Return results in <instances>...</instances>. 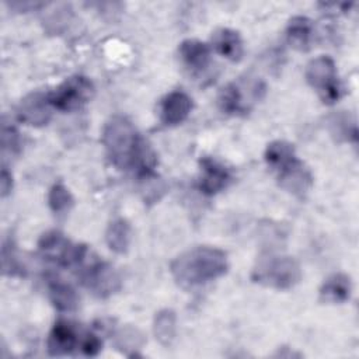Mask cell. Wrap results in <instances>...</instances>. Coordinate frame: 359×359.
I'll return each instance as SVG.
<instances>
[{
    "instance_id": "obj_1",
    "label": "cell",
    "mask_w": 359,
    "mask_h": 359,
    "mask_svg": "<svg viewBox=\"0 0 359 359\" xmlns=\"http://www.w3.org/2000/svg\"><path fill=\"white\" fill-rule=\"evenodd\" d=\"M102 144L116 167L135 170L143 180L154 175L156 153L128 118L115 115L107 121L102 129Z\"/></svg>"
},
{
    "instance_id": "obj_2",
    "label": "cell",
    "mask_w": 359,
    "mask_h": 359,
    "mask_svg": "<svg viewBox=\"0 0 359 359\" xmlns=\"http://www.w3.org/2000/svg\"><path fill=\"white\" fill-rule=\"evenodd\" d=\"M229 269L227 255L216 247H194L177 255L170 264L174 280L184 289H192L216 280Z\"/></svg>"
},
{
    "instance_id": "obj_3",
    "label": "cell",
    "mask_w": 359,
    "mask_h": 359,
    "mask_svg": "<svg viewBox=\"0 0 359 359\" xmlns=\"http://www.w3.org/2000/svg\"><path fill=\"white\" fill-rule=\"evenodd\" d=\"M266 164L276 172L279 185L296 196H304L313 185L310 170L296 156L294 147L286 140H275L266 146Z\"/></svg>"
},
{
    "instance_id": "obj_4",
    "label": "cell",
    "mask_w": 359,
    "mask_h": 359,
    "mask_svg": "<svg viewBox=\"0 0 359 359\" xmlns=\"http://www.w3.org/2000/svg\"><path fill=\"white\" fill-rule=\"evenodd\" d=\"M302 269L299 262L287 255L261 258L251 272V279L266 287L286 290L299 283Z\"/></svg>"
},
{
    "instance_id": "obj_5",
    "label": "cell",
    "mask_w": 359,
    "mask_h": 359,
    "mask_svg": "<svg viewBox=\"0 0 359 359\" xmlns=\"http://www.w3.org/2000/svg\"><path fill=\"white\" fill-rule=\"evenodd\" d=\"M265 86L257 79H238L222 87L217 104L219 108L229 115H238L250 111V108L261 100Z\"/></svg>"
},
{
    "instance_id": "obj_6",
    "label": "cell",
    "mask_w": 359,
    "mask_h": 359,
    "mask_svg": "<svg viewBox=\"0 0 359 359\" xmlns=\"http://www.w3.org/2000/svg\"><path fill=\"white\" fill-rule=\"evenodd\" d=\"M38 248L42 257L60 266H79L87 259L88 250L83 244L72 243L65 234L50 230L41 236Z\"/></svg>"
},
{
    "instance_id": "obj_7",
    "label": "cell",
    "mask_w": 359,
    "mask_h": 359,
    "mask_svg": "<svg viewBox=\"0 0 359 359\" xmlns=\"http://www.w3.org/2000/svg\"><path fill=\"white\" fill-rule=\"evenodd\" d=\"M306 80L318 93L324 104H334L342 95L335 62L325 55L314 57L306 66Z\"/></svg>"
},
{
    "instance_id": "obj_8",
    "label": "cell",
    "mask_w": 359,
    "mask_h": 359,
    "mask_svg": "<svg viewBox=\"0 0 359 359\" xmlns=\"http://www.w3.org/2000/svg\"><path fill=\"white\" fill-rule=\"evenodd\" d=\"M95 88L90 79L84 76H72L48 94L50 105L63 112H72L83 108L94 97Z\"/></svg>"
},
{
    "instance_id": "obj_9",
    "label": "cell",
    "mask_w": 359,
    "mask_h": 359,
    "mask_svg": "<svg viewBox=\"0 0 359 359\" xmlns=\"http://www.w3.org/2000/svg\"><path fill=\"white\" fill-rule=\"evenodd\" d=\"M80 279L94 296L101 299L115 294L122 286L121 276L115 268L100 259H91L81 269Z\"/></svg>"
},
{
    "instance_id": "obj_10",
    "label": "cell",
    "mask_w": 359,
    "mask_h": 359,
    "mask_svg": "<svg viewBox=\"0 0 359 359\" xmlns=\"http://www.w3.org/2000/svg\"><path fill=\"white\" fill-rule=\"evenodd\" d=\"M53 107L49 102L48 95L36 91L25 95L18 107H17V116L21 122L31 125V126H43L52 118Z\"/></svg>"
},
{
    "instance_id": "obj_11",
    "label": "cell",
    "mask_w": 359,
    "mask_h": 359,
    "mask_svg": "<svg viewBox=\"0 0 359 359\" xmlns=\"http://www.w3.org/2000/svg\"><path fill=\"white\" fill-rule=\"evenodd\" d=\"M80 339L81 335L70 321L59 320L48 335L46 348L50 356H65L73 353L80 346Z\"/></svg>"
},
{
    "instance_id": "obj_12",
    "label": "cell",
    "mask_w": 359,
    "mask_h": 359,
    "mask_svg": "<svg viewBox=\"0 0 359 359\" xmlns=\"http://www.w3.org/2000/svg\"><path fill=\"white\" fill-rule=\"evenodd\" d=\"M201 177L198 188L205 195H215L223 191L231 181V174L227 167L212 157H202L199 160Z\"/></svg>"
},
{
    "instance_id": "obj_13",
    "label": "cell",
    "mask_w": 359,
    "mask_h": 359,
    "mask_svg": "<svg viewBox=\"0 0 359 359\" xmlns=\"http://www.w3.org/2000/svg\"><path fill=\"white\" fill-rule=\"evenodd\" d=\"M191 109V97L184 91H172L160 104V119L167 126H175L188 118Z\"/></svg>"
},
{
    "instance_id": "obj_14",
    "label": "cell",
    "mask_w": 359,
    "mask_h": 359,
    "mask_svg": "<svg viewBox=\"0 0 359 359\" xmlns=\"http://www.w3.org/2000/svg\"><path fill=\"white\" fill-rule=\"evenodd\" d=\"M180 56L192 73H202L210 65V48L199 39H185L180 45Z\"/></svg>"
},
{
    "instance_id": "obj_15",
    "label": "cell",
    "mask_w": 359,
    "mask_h": 359,
    "mask_svg": "<svg viewBox=\"0 0 359 359\" xmlns=\"http://www.w3.org/2000/svg\"><path fill=\"white\" fill-rule=\"evenodd\" d=\"M352 292L351 278L345 273H332L320 287V300L324 303L339 304L349 299Z\"/></svg>"
},
{
    "instance_id": "obj_16",
    "label": "cell",
    "mask_w": 359,
    "mask_h": 359,
    "mask_svg": "<svg viewBox=\"0 0 359 359\" xmlns=\"http://www.w3.org/2000/svg\"><path fill=\"white\" fill-rule=\"evenodd\" d=\"M213 48L217 53L231 62H238L243 57L244 46L240 34L230 28H220L212 36Z\"/></svg>"
},
{
    "instance_id": "obj_17",
    "label": "cell",
    "mask_w": 359,
    "mask_h": 359,
    "mask_svg": "<svg viewBox=\"0 0 359 359\" xmlns=\"http://www.w3.org/2000/svg\"><path fill=\"white\" fill-rule=\"evenodd\" d=\"M286 38L292 48L297 50H309L314 38L313 21L303 15L290 18L286 28Z\"/></svg>"
},
{
    "instance_id": "obj_18",
    "label": "cell",
    "mask_w": 359,
    "mask_h": 359,
    "mask_svg": "<svg viewBox=\"0 0 359 359\" xmlns=\"http://www.w3.org/2000/svg\"><path fill=\"white\" fill-rule=\"evenodd\" d=\"M48 293L52 304L59 311L70 313L79 307V294L76 289L60 279H49Z\"/></svg>"
},
{
    "instance_id": "obj_19",
    "label": "cell",
    "mask_w": 359,
    "mask_h": 359,
    "mask_svg": "<svg viewBox=\"0 0 359 359\" xmlns=\"http://www.w3.org/2000/svg\"><path fill=\"white\" fill-rule=\"evenodd\" d=\"M105 241L108 247L116 254H125L130 244V226L129 223L119 217L112 220L105 231Z\"/></svg>"
},
{
    "instance_id": "obj_20",
    "label": "cell",
    "mask_w": 359,
    "mask_h": 359,
    "mask_svg": "<svg viewBox=\"0 0 359 359\" xmlns=\"http://www.w3.org/2000/svg\"><path fill=\"white\" fill-rule=\"evenodd\" d=\"M175 331H177V317L172 310L164 309L156 313L154 321H153V334L161 345L164 346L171 345V342L175 338Z\"/></svg>"
},
{
    "instance_id": "obj_21",
    "label": "cell",
    "mask_w": 359,
    "mask_h": 359,
    "mask_svg": "<svg viewBox=\"0 0 359 359\" xmlns=\"http://www.w3.org/2000/svg\"><path fill=\"white\" fill-rule=\"evenodd\" d=\"M48 203L52 212L60 215L70 210V208L74 203V199L70 194V191L60 182L53 184L48 194Z\"/></svg>"
},
{
    "instance_id": "obj_22",
    "label": "cell",
    "mask_w": 359,
    "mask_h": 359,
    "mask_svg": "<svg viewBox=\"0 0 359 359\" xmlns=\"http://www.w3.org/2000/svg\"><path fill=\"white\" fill-rule=\"evenodd\" d=\"M143 334L132 325H126L115 334V345L122 351H136L143 345Z\"/></svg>"
},
{
    "instance_id": "obj_23",
    "label": "cell",
    "mask_w": 359,
    "mask_h": 359,
    "mask_svg": "<svg viewBox=\"0 0 359 359\" xmlns=\"http://www.w3.org/2000/svg\"><path fill=\"white\" fill-rule=\"evenodd\" d=\"M330 128H331V133L334 136H337L338 139H344V140H353L356 142L358 139V129L355 122L349 121V116L346 114H338L334 115L330 119Z\"/></svg>"
},
{
    "instance_id": "obj_24",
    "label": "cell",
    "mask_w": 359,
    "mask_h": 359,
    "mask_svg": "<svg viewBox=\"0 0 359 359\" xmlns=\"http://www.w3.org/2000/svg\"><path fill=\"white\" fill-rule=\"evenodd\" d=\"M1 147L3 151H7L10 154H15L21 149L20 133L13 125H7L6 122L1 126Z\"/></svg>"
},
{
    "instance_id": "obj_25",
    "label": "cell",
    "mask_w": 359,
    "mask_h": 359,
    "mask_svg": "<svg viewBox=\"0 0 359 359\" xmlns=\"http://www.w3.org/2000/svg\"><path fill=\"white\" fill-rule=\"evenodd\" d=\"M1 264H3V273L4 275L11 276V275H15L20 271V264H18V259L15 258L11 241H4L3 243Z\"/></svg>"
},
{
    "instance_id": "obj_26",
    "label": "cell",
    "mask_w": 359,
    "mask_h": 359,
    "mask_svg": "<svg viewBox=\"0 0 359 359\" xmlns=\"http://www.w3.org/2000/svg\"><path fill=\"white\" fill-rule=\"evenodd\" d=\"M79 348L86 356H95L100 353V351L102 348V342L98 338V335H95L93 332H86L81 335Z\"/></svg>"
},
{
    "instance_id": "obj_27",
    "label": "cell",
    "mask_w": 359,
    "mask_h": 359,
    "mask_svg": "<svg viewBox=\"0 0 359 359\" xmlns=\"http://www.w3.org/2000/svg\"><path fill=\"white\" fill-rule=\"evenodd\" d=\"M13 188V175L7 170V167H1V175H0V189H1V198H6Z\"/></svg>"
}]
</instances>
